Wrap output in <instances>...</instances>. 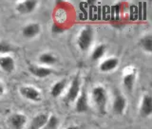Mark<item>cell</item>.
Returning a JSON list of instances; mask_svg holds the SVG:
<instances>
[{
    "mask_svg": "<svg viewBox=\"0 0 152 129\" xmlns=\"http://www.w3.org/2000/svg\"><path fill=\"white\" fill-rule=\"evenodd\" d=\"M92 98L98 111L104 115L107 111V90L103 87H101V85L94 87L92 90Z\"/></svg>",
    "mask_w": 152,
    "mask_h": 129,
    "instance_id": "6da1fadb",
    "label": "cell"
},
{
    "mask_svg": "<svg viewBox=\"0 0 152 129\" xmlns=\"http://www.w3.org/2000/svg\"><path fill=\"white\" fill-rule=\"evenodd\" d=\"M93 37H94V31L91 27H86L81 31L80 34L78 36L77 44L79 49L82 51H87L89 47L91 46L93 42Z\"/></svg>",
    "mask_w": 152,
    "mask_h": 129,
    "instance_id": "7a4b0ae2",
    "label": "cell"
},
{
    "mask_svg": "<svg viewBox=\"0 0 152 129\" xmlns=\"http://www.w3.org/2000/svg\"><path fill=\"white\" fill-rule=\"evenodd\" d=\"M80 85H81L80 78L78 75H76L72 79V81H71L69 89L68 90V93L66 94L65 99H64V101L66 104L71 103L77 99V97L79 96V93H80Z\"/></svg>",
    "mask_w": 152,
    "mask_h": 129,
    "instance_id": "3957f363",
    "label": "cell"
},
{
    "mask_svg": "<svg viewBox=\"0 0 152 129\" xmlns=\"http://www.w3.org/2000/svg\"><path fill=\"white\" fill-rule=\"evenodd\" d=\"M20 94L26 99L32 102H39L41 101V94L39 90L32 87H23L20 88Z\"/></svg>",
    "mask_w": 152,
    "mask_h": 129,
    "instance_id": "277c9868",
    "label": "cell"
},
{
    "mask_svg": "<svg viewBox=\"0 0 152 129\" xmlns=\"http://www.w3.org/2000/svg\"><path fill=\"white\" fill-rule=\"evenodd\" d=\"M75 110L78 113L87 112L88 110V94L87 90L83 88L80 95L77 97V102H76Z\"/></svg>",
    "mask_w": 152,
    "mask_h": 129,
    "instance_id": "5b68a950",
    "label": "cell"
},
{
    "mask_svg": "<svg viewBox=\"0 0 152 129\" xmlns=\"http://www.w3.org/2000/svg\"><path fill=\"white\" fill-rule=\"evenodd\" d=\"M152 113V98L150 95L145 94L142 99L141 106H140V114L142 117L146 118L149 117Z\"/></svg>",
    "mask_w": 152,
    "mask_h": 129,
    "instance_id": "8992f818",
    "label": "cell"
},
{
    "mask_svg": "<svg viewBox=\"0 0 152 129\" xmlns=\"http://www.w3.org/2000/svg\"><path fill=\"white\" fill-rule=\"evenodd\" d=\"M37 4H38V2L36 0H27V1L18 3L16 6V9L18 12H20L22 14L30 13L34 11Z\"/></svg>",
    "mask_w": 152,
    "mask_h": 129,
    "instance_id": "52a82bcc",
    "label": "cell"
},
{
    "mask_svg": "<svg viewBox=\"0 0 152 129\" xmlns=\"http://www.w3.org/2000/svg\"><path fill=\"white\" fill-rule=\"evenodd\" d=\"M126 107V100L121 94H117L113 102V111L117 115H123Z\"/></svg>",
    "mask_w": 152,
    "mask_h": 129,
    "instance_id": "ba28073f",
    "label": "cell"
},
{
    "mask_svg": "<svg viewBox=\"0 0 152 129\" xmlns=\"http://www.w3.org/2000/svg\"><path fill=\"white\" fill-rule=\"evenodd\" d=\"M9 121L13 129H22L27 122V117L24 114L15 113L12 114Z\"/></svg>",
    "mask_w": 152,
    "mask_h": 129,
    "instance_id": "9c48e42d",
    "label": "cell"
},
{
    "mask_svg": "<svg viewBox=\"0 0 152 129\" xmlns=\"http://www.w3.org/2000/svg\"><path fill=\"white\" fill-rule=\"evenodd\" d=\"M41 27L38 23H30L23 28V35L27 38H33L40 33Z\"/></svg>",
    "mask_w": 152,
    "mask_h": 129,
    "instance_id": "30bf717a",
    "label": "cell"
},
{
    "mask_svg": "<svg viewBox=\"0 0 152 129\" xmlns=\"http://www.w3.org/2000/svg\"><path fill=\"white\" fill-rule=\"evenodd\" d=\"M0 68L3 71L7 73H12L15 69V63L14 59L11 56H3L0 57Z\"/></svg>",
    "mask_w": 152,
    "mask_h": 129,
    "instance_id": "8fae6325",
    "label": "cell"
},
{
    "mask_svg": "<svg viewBox=\"0 0 152 129\" xmlns=\"http://www.w3.org/2000/svg\"><path fill=\"white\" fill-rule=\"evenodd\" d=\"M48 119H49V116H48L47 114L45 113L38 114L37 116H35L32 119L28 129H42L47 123Z\"/></svg>",
    "mask_w": 152,
    "mask_h": 129,
    "instance_id": "7c38bea8",
    "label": "cell"
},
{
    "mask_svg": "<svg viewBox=\"0 0 152 129\" xmlns=\"http://www.w3.org/2000/svg\"><path fill=\"white\" fill-rule=\"evenodd\" d=\"M31 72L38 78H46L52 73V70L46 66H31L28 68Z\"/></svg>",
    "mask_w": 152,
    "mask_h": 129,
    "instance_id": "4fadbf2b",
    "label": "cell"
},
{
    "mask_svg": "<svg viewBox=\"0 0 152 129\" xmlns=\"http://www.w3.org/2000/svg\"><path fill=\"white\" fill-rule=\"evenodd\" d=\"M119 65V60L116 57H111L107 60L102 62V64L100 65V70L103 72H109L113 69H115Z\"/></svg>",
    "mask_w": 152,
    "mask_h": 129,
    "instance_id": "5bb4252c",
    "label": "cell"
},
{
    "mask_svg": "<svg viewBox=\"0 0 152 129\" xmlns=\"http://www.w3.org/2000/svg\"><path fill=\"white\" fill-rule=\"evenodd\" d=\"M135 80H136V73L134 70L131 71V72L126 73L125 76H124L123 84L126 90L131 91L133 89V87H134V84H135Z\"/></svg>",
    "mask_w": 152,
    "mask_h": 129,
    "instance_id": "9a60e30c",
    "label": "cell"
},
{
    "mask_svg": "<svg viewBox=\"0 0 152 129\" xmlns=\"http://www.w3.org/2000/svg\"><path fill=\"white\" fill-rule=\"evenodd\" d=\"M66 85V80H60L58 82H56L53 85H52V87L50 89V95L54 98L59 97L65 90Z\"/></svg>",
    "mask_w": 152,
    "mask_h": 129,
    "instance_id": "2e32d148",
    "label": "cell"
},
{
    "mask_svg": "<svg viewBox=\"0 0 152 129\" xmlns=\"http://www.w3.org/2000/svg\"><path fill=\"white\" fill-rule=\"evenodd\" d=\"M140 46L145 51L150 53L152 51V35L151 34L145 35L140 40Z\"/></svg>",
    "mask_w": 152,
    "mask_h": 129,
    "instance_id": "e0dca14e",
    "label": "cell"
},
{
    "mask_svg": "<svg viewBox=\"0 0 152 129\" xmlns=\"http://www.w3.org/2000/svg\"><path fill=\"white\" fill-rule=\"evenodd\" d=\"M40 63L46 66H50L56 63V57L54 55H52L50 52H44L42 53L39 57Z\"/></svg>",
    "mask_w": 152,
    "mask_h": 129,
    "instance_id": "ac0fdd59",
    "label": "cell"
},
{
    "mask_svg": "<svg viewBox=\"0 0 152 129\" xmlns=\"http://www.w3.org/2000/svg\"><path fill=\"white\" fill-rule=\"evenodd\" d=\"M106 50H107V46L106 45L101 44V45L97 46L92 51L91 59L94 60V61H97L100 58H102V57L104 56V52H106Z\"/></svg>",
    "mask_w": 152,
    "mask_h": 129,
    "instance_id": "d6986e66",
    "label": "cell"
},
{
    "mask_svg": "<svg viewBox=\"0 0 152 129\" xmlns=\"http://www.w3.org/2000/svg\"><path fill=\"white\" fill-rule=\"evenodd\" d=\"M58 125H59L58 118H57L56 116H54V115H51L50 117H49L47 123L42 129H57Z\"/></svg>",
    "mask_w": 152,
    "mask_h": 129,
    "instance_id": "ffe728a7",
    "label": "cell"
},
{
    "mask_svg": "<svg viewBox=\"0 0 152 129\" xmlns=\"http://www.w3.org/2000/svg\"><path fill=\"white\" fill-rule=\"evenodd\" d=\"M12 50L11 45H9L6 42H0V53H7Z\"/></svg>",
    "mask_w": 152,
    "mask_h": 129,
    "instance_id": "44dd1931",
    "label": "cell"
},
{
    "mask_svg": "<svg viewBox=\"0 0 152 129\" xmlns=\"http://www.w3.org/2000/svg\"><path fill=\"white\" fill-rule=\"evenodd\" d=\"M51 31L53 33H62L63 32V28H62L60 26L57 25V24H53L51 27Z\"/></svg>",
    "mask_w": 152,
    "mask_h": 129,
    "instance_id": "7402d4cb",
    "label": "cell"
},
{
    "mask_svg": "<svg viewBox=\"0 0 152 129\" xmlns=\"http://www.w3.org/2000/svg\"><path fill=\"white\" fill-rule=\"evenodd\" d=\"M4 91H5V87H4L3 84L0 82V96H2V95L4 94Z\"/></svg>",
    "mask_w": 152,
    "mask_h": 129,
    "instance_id": "603a6c76",
    "label": "cell"
},
{
    "mask_svg": "<svg viewBox=\"0 0 152 129\" xmlns=\"http://www.w3.org/2000/svg\"><path fill=\"white\" fill-rule=\"evenodd\" d=\"M66 129H78L77 126H70V127H68Z\"/></svg>",
    "mask_w": 152,
    "mask_h": 129,
    "instance_id": "cb8c5ba5",
    "label": "cell"
}]
</instances>
